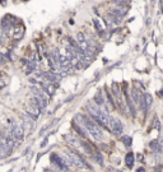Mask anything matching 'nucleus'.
<instances>
[{
	"label": "nucleus",
	"instance_id": "f257e3e1",
	"mask_svg": "<svg viewBox=\"0 0 163 172\" xmlns=\"http://www.w3.org/2000/svg\"><path fill=\"white\" fill-rule=\"evenodd\" d=\"M87 111H88V115L96 122L100 124L103 129L108 130V117H110V115L107 112H105L102 108L98 107L96 105V102H89L87 105Z\"/></svg>",
	"mask_w": 163,
	"mask_h": 172
},
{
	"label": "nucleus",
	"instance_id": "f03ea898",
	"mask_svg": "<svg viewBox=\"0 0 163 172\" xmlns=\"http://www.w3.org/2000/svg\"><path fill=\"white\" fill-rule=\"evenodd\" d=\"M78 119L82 120V122H79V124H82V125L87 129V131L91 134L96 140H98V142L103 140L105 134H103V130H102V126L100 124H97L93 119L91 120L89 117L85 116V115H78Z\"/></svg>",
	"mask_w": 163,
	"mask_h": 172
},
{
	"label": "nucleus",
	"instance_id": "7ed1b4c3",
	"mask_svg": "<svg viewBox=\"0 0 163 172\" xmlns=\"http://www.w3.org/2000/svg\"><path fill=\"white\" fill-rule=\"evenodd\" d=\"M51 162L56 166L57 168L63 171H69V168L73 166L72 161L68 155H61V154H57V153H52L51 154Z\"/></svg>",
	"mask_w": 163,
	"mask_h": 172
},
{
	"label": "nucleus",
	"instance_id": "20e7f679",
	"mask_svg": "<svg viewBox=\"0 0 163 172\" xmlns=\"http://www.w3.org/2000/svg\"><path fill=\"white\" fill-rule=\"evenodd\" d=\"M66 155L70 158V161H72L73 166H75L76 168H89L91 170V166H89L87 162L84 161V158L82 157L79 153H76L74 149H66Z\"/></svg>",
	"mask_w": 163,
	"mask_h": 172
},
{
	"label": "nucleus",
	"instance_id": "39448f33",
	"mask_svg": "<svg viewBox=\"0 0 163 172\" xmlns=\"http://www.w3.org/2000/svg\"><path fill=\"white\" fill-rule=\"evenodd\" d=\"M108 130L115 135H121V133L124 131V126L120 120L110 116L108 117Z\"/></svg>",
	"mask_w": 163,
	"mask_h": 172
},
{
	"label": "nucleus",
	"instance_id": "423d86ee",
	"mask_svg": "<svg viewBox=\"0 0 163 172\" xmlns=\"http://www.w3.org/2000/svg\"><path fill=\"white\" fill-rule=\"evenodd\" d=\"M131 98H133V102L134 105L139 107H145V103H144V94L139 91L136 87H134L131 89Z\"/></svg>",
	"mask_w": 163,
	"mask_h": 172
},
{
	"label": "nucleus",
	"instance_id": "0eeeda50",
	"mask_svg": "<svg viewBox=\"0 0 163 172\" xmlns=\"http://www.w3.org/2000/svg\"><path fill=\"white\" fill-rule=\"evenodd\" d=\"M64 139L66 140V143L69 145L74 147V148H82V142L76 138V135H74V134H66V135H64Z\"/></svg>",
	"mask_w": 163,
	"mask_h": 172
},
{
	"label": "nucleus",
	"instance_id": "6e6552de",
	"mask_svg": "<svg viewBox=\"0 0 163 172\" xmlns=\"http://www.w3.org/2000/svg\"><path fill=\"white\" fill-rule=\"evenodd\" d=\"M13 131V135H14L15 140H22L24 136V126L22 124H15L12 129Z\"/></svg>",
	"mask_w": 163,
	"mask_h": 172
},
{
	"label": "nucleus",
	"instance_id": "1a4fd4ad",
	"mask_svg": "<svg viewBox=\"0 0 163 172\" xmlns=\"http://www.w3.org/2000/svg\"><path fill=\"white\" fill-rule=\"evenodd\" d=\"M25 114H27L31 119L37 120L38 116H40V108H37L36 106H33V105H28V106L25 107Z\"/></svg>",
	"mask_w": 163,
	"mask_h": 172
},
{
	"label": "nucleus",
	"instance_id": "9d476101",
	"mask_svg": "<svg viewBox=\"0 0 163 172\" xmlns=\"http://www.w3.org/2000/svg\"><path fill=\"white\" fill-rule=\"evenodd\" d=\"M127 9H129V6H127V5L126 6H117L116 9H111L110 13H112V14H115V15H117V17L121 18V17H124L127 12H129Z\"/></svg>",
	"mask_w": 163,
	"mask_h": 172
},
{
	"label": "nucleus",
	"instance_id": "9b49d317",
	"mask_svg": "<svg viewBox=\"0 0 163 172\" xmlns=\"http://www.w3.org/2000/svg\"><path fill=\"white\" fill-rule=\"evenodd\" d=\"M73 126H74V129L76 130V133L79 134V135L82 136V138H88V134H87V129H83V127L80 126V124H76V122H73Z\"/></svg>",
	"mask_w": 163,
	"mask_h": 172
},
{
	"label": "nucleus",
	"instance_id": "f8f14e48",
	"mask_svg": "<svg viewBox=\"0 0 163 172\" xmlns=\"http://www.w3.org/2000/svg\"><path fill=\"white\" fill-rule=\"evenodd\" d=\"M82 148H83V151L87 153V154H93V153H94V148L91 145V143L87 142V140L82 142Z\"/></svg>",
	"mask_w": 163,
	"mask_h": 172
},
{
	"label": "nucleus",
	"instance_id": "ddd939ff",
	"mask_svg": "<svg viewBox=\"0 0 163 172\" xmlns=\"http://www.w3.org/2000/svg\"><path fill=\"white\" fill-rule=\"evenodd\" d=\"M36 66H37V61H36V60H32V61H30L27 65H25V72L24 73L27 75H30L31 73L33 72L34 69H36Z\"/></svg>",
	"mask_w": 163,
	"mask_h": 172
},
{
	"label": "nucleus",
	"instance_id": "4468645a",
	"mask_svg": "<svg viewBox=\"0 0 163 172\" xmlns=\"http://www.w3.org/2000/svg\"><path fill=\"white\" fill-rule=\"evenodd\" d=\"M126 105H127V108H129L130 114H131V116L135 117V107H134V105H133L131 98H130L127 94H126Z\"/></svg>",
	"mask_w": 163,
	"mask_h": 172
},
{
	"label": "nucleus",
	"instance_id": "2eb2a0df",
	"mask_svg": "<svg viewBox=\"0 0 163 172\" xmlns=\"http://www.w3.org/2000/svg\"><path fill=\"white\" fill-rule=\"evenodd\" d=\"M125 162H126V166L129 168H131L134 166V154L133 153H127L126 157H125Z\"/></svg>",
	"mask_w": 163,
	"mask_h": 172
},
{
	"label": "nucleus",
	"instance_id": "dca6fc26",
	"mask_svg": "<svg viewBox=\"0 0 163 172\" xmlns=\"http://www.w3.org/2000/svg\"><path fill=\"white\" fill-rule=\"evenodd\" d=\"M144 103H145V107H144L145 110L152 106V103H153V98H152V96H151V94H144Z\"/></svg>",
	"mask_w": 163,
	"mask_h": 172
},
{
	"label": "nucleus",
	"instance_id": "f3484780",
	"mask_svg": "<svg viewBox=\"0 0 163 172\" xmlns=\"http://www.w3.org/2000/svg\"><path fill=\"white\" fill-rule=\"evenodd\" d=\"M149 147H151L152 151L158 152L159 151V142H158V139L157 140H152V142L149 143Z\"/></svg>",
	"mask_w": 163,
	"mask_h": 172
},
{
	"label": "nucleus",
	"instance_id": "a211bd4d",
	"mask_svg": "<svg viewBox=\"0 0 163 172\" xmlns=\"http://www.w3.org/2000/svg\"><path fill=\"white\" fill-rule=\"evenodd\" d=\"M23 34H24V28L22 27V28H19V30L15 31V33H14V40H21V38L23 37Z\"/></svg>",
	"mask_w": 163,
	"mask_h": 172
},
{
	"label": "nucleus",
	"instance_id": "6ab92c4d",
	"mask_svg": "<svg viewBox=\"0 0 163 172\" xmlns=\"http://www.w3.org/2000/svg\"><path fill=\"white\" fill-rule=\"evenodd\" d=\"M76 41H78V43L85 42V41H87V37H85V34L83 33V32H78V33H76Z\"/></svg>",
	"mask_w": 163,
	"mask_h": 172
},
{
	"label": "nucleus",
	"instance_id": "aec40b11",
	"mask_svg": "<svg viewBox=\"0 0 163 172\" xmlns=\"http://www.w3.org/2000/svg\"><path fill=\"white\" fill-rule=\"evenodd\" d=\"M112 3L117 6H126L130 3V0H112Z\"/></svg>",
	"mask_w": 163,
	"mask_h": 172
},
{
	"label": "nucleus",
	"instance_id": "412c9836",
	"mask_svg": "<svg viewBox=\"0 0 163 172\" xmlns=\"http://www.w3.org/2000/svg\"><path fill=\"white\" fill-rule=\"evenodd\" d=\"M93 158H94L96 162H98V164L100 166H103V157H102L101 153H96V154L93 155Z\"/></svg>",
	"mask_w": 163,
	"mask_h": 172
},
{
	"label": "nucleus",
	"instance_id": "4be33fe9",
	"mask_svg": "<svg viewBox=\"0 0 163 172\" xmlns=\"http://www.w3.org/2000/svg\"><path fill=\"white\" fill-rule=\"evenodd\" d=\"M121 140H122L124 144H125L126 147H130V145H131V142H133L131 136H122V138H121Z\"/></svg>",
	"mask_w": 163,
	"mask_h": 172
},
{
	"label": "nucleus",
	"instance_id": "5701e85b",
	"mask_svg": "<svg viewBox=\"0 0 163 172\" xmlns=\"http://www.w3.org/2000/svg\"><path fill=\"white\" fill-rule=\"evenodd\" d=\"M93 22H94V27H96V30L98 31V33H102V32H103V28H102L100 21H98V19H94Z\"/></svg>",
	"mask_w": 163,
	"mask_h": 172
},
{
	"label": "nucleus",
	"instance_id": "b1692460",
	"mask_svg": "<svg viewBox=\"0 0 163 172\" xmlns=\"http://www.w3.org/2000/svg\"><path fill=\"white\" fill-rule=\"evenodd\" d=\"M158 142H159V152L163 154V133L161 134V138L158 139Z\"/></svg>",
	"mask_w": 163,
	"mask_h": 172
},
{
	"label": "nucleus",
	"instance_id": "393cba45",
	"mask_svg": "<svg viewBox=\"0 0 163 172\" xmlns=\"http://www.w3.org/2000/svg\"><path fill=\"white\" fill-rule=\"evenodd\" d=\"M154 127L157 130H161V124H159V120H157V119L154 120Z\"/></svg>",
	"mask_w": 163,
	"mask_h": 172
},
{
	"label": "nucleus",
	"instance_id": "a878e982",
	"mask_svg": "<svg viewBox=\"0 0 163 172\" xmlns=\"http://www.w3.org/2000/svg\"><path fill=\"white\" fill-rule=\"evenodd\" d=\"M47 144V136H46V139H43V142H42V144H41V147H45Z\"/></svg>",
	"mask_w": 163,
	"mask_h": 172
},
{
	"label": "nucleus",
	"instance_id": "bb28decb",
	"mask_svg": "<svg viewBox=\"0 0 163 172\" xmlns=\"http://www.w3.org/2000/svg\"><path fill=\"white\" fill-rule=\"evenodd\" d=\"M30 82L32 83V84H36V83H37V79H33V78H32V79H30Z\"/></svg>",
	"mask_w": 163,
	"mask_h": 172
},
{
	"label": "nucleus",
	"instance_id": "cd10ccee",
	"mask_svg": "<svg viewBox=\"0 0 163 172\" xmlns=\"http://www.w3.org/2000/svg\"><path fill=\"white\" fill-rule=\"evenodd\" d=\"M3 60H5V59H4V56H3V55H0V65L3 64Z\"/></svg>",
	"mask_w": 163,
	"mask_h": 172
},
{
	"label": "nucleus",
	"instance_id": "c85d7f7f",
	"mask_svg": "<svg viewBox=\"0 0 163 172\" xmlns=\"http://www.w3.org/2000/svg\"><path fill=\"white\" fill-rule=\"evenodd\" d=\"M138 159H139L140 162H142V161H143V155H142V154H138Z\"/></svg>",
	"mask_w": 163,
	"mask_h": 172
},
{
	"label": "nucleus",
	"instance_id": "c756f323",
	"mask_svg": "<svg viewBox=\"0 0 163 172\" xmlns=\"http://www.w3.org/2000/svg\"><path fill=\"white\" fill-rule=\"evenodd\" d=\"M144 171H145V170H144V168H143V167H140V168H139V170H138V171H136V172H144Z\"/></svg>",
	"mask_w": 163,
	"mask_h": 172
},
{
	"label": "nucleus",
	"instance_id": "7c9ffc66",
	"mask_svg": "<svg viewBox=\"0 0 163 172\" xmlns=\"http://www.w3.org/2000/svg\"><path fill=\"white\" fill-rule=\"evenodd\" d=\"M45 172H56V171H52V170H46Z\"/></svg>",
	"mask_w": 163,
	"mask_h": 172
},
{
	"label": "nucleus",
	"instance_id": "2f4dec72",
	"mask_svg": "<svg viewBox=\"0 0 163 172\" xmlns=\"http://www.w3.org/2000/svg\"><path fill=\"white\" fill-rule=\"evenodd\" d=\"M19 172H25V168H22V170L19 171Z\"/></svg>",
	"mask_w": 163,
	"mask_h": 172
},
{
	"label": "nucleus",
	"instance_id": "473e14b6",
	"mask_svg": "<svg viewBox=\"0 0 163 172\" xmlns=\"http://www.w3.org/2000/svg\"><path fill=\"white\" fill-rule=\"evenodd\" d=\"M116 172H122V171H116Z\"/></svg>",
	"mask_w": 163,
	"mask_h": 172
},
{
	"label": "nucleus",
	"instance_id": "72a5a7b5",
	"mask_svg": "<svg viewBox=\"0 0 163 172\" xmlns=\"http://www.w3.org/2000/svg\"><path fill=\"white\" fill-rule=\"evenodd\" d=\"M65 172H72V171H65Z\"/></svg>",
	"mask_w": 163,
	"mask_h": 172
},
{
	"label": "nucleus",
	"instance_id": "f704fd0d",
	"mask_svg": "<svg viewBox=\"0 0 163 172\" xmlns=\"http://www.w3.org/2000/svg\"><path fill=\"white\" fill-rule=\"evenodd\" d=\"M0 1H4V0H0Z\"/></svg>",
	"mask_w": 163,
	"mask_h": 172
},
{
	"label": "nucleus",
	"instance_id": "c9c22d12",
	"mask_svg": "<svg viewBox=\"0 0 163 172\" xmlns=\"http://www.w3.org/2000/svg\"><path fill=\"white\" fill-rule=\"evenodd\" d=\"M9 172H12V170H10V171H9Z\"/></svg>",
	"mask_w": 163,
	"mask_h": 172
}]
</instances>
